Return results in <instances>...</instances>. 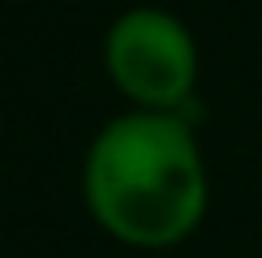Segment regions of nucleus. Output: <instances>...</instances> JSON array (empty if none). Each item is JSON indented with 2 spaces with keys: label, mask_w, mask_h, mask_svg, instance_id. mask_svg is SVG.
Instances as JSON below:
<instances>
[{
  "label": "nucleus",
  "mask_w": 262,
  "mask_h": 258,
  "mask_svg": "<svg viewBox=\"0 0 262 258\" xmlns=\"http://www.w3.org/2000/svg\"><path fill=\"white\" fill-rule=\"evenodd\" d=\"M86 211L129 250H172L206 220L211 177L193 125L177 112L112 116L82 159Z\"/></svg>",
  "instance_id": "obj_1"
},
{
  "label": "nucleus",
  "mask_w": 262,
  "mask_h": 258,
  "mask_svg": "<svg viewBox=\"0 0 262 258\" xmlns=\"http://www.w3.org/2000/svg\"><path fill=\"white\" fill-rule=\"evenodd\" d=\"M103 69L142 112H181L198 86V43L168 9H125L103 35Z\"/></svg>",
  "instance_id": "obj_2"
}]
</instances>
